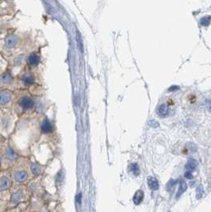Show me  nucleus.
I'll return each instance as SVG.
<instances>
[{"mask_svg": "<svg viewBox=\"0 0 211 212\" xmlns=\"http://www.w3.org/2000/svg\"><path fill=\"white\" fill-rule=\"evenodd\" d=\"M19 104L22 109L25 110V111H27V110L31 109L33 107V101L29 97L26 96V97H23L20 100Z\"/></svg>", "mask_w": 211, "mask_h": 212, "instance_id": "1", "label": "nucleus"}, {"mask_svg": "<svg viewBox=\"0 0 211 212\" xmlns=\"http://www.w3.org/2000/svg\"><path fill=\"white\" fill-rule=\"evenodd\" d=\"M18 43V37L15 35L8 36L5 40V44L8 48H14Z\"/></svg>", "mask_w": 211, "mask_h": 212, "instance_id": "2", "label": "nucleus"}, {"mask_svg": "<svg viewBox=\"0 0 211 212\" xmlns=\"http://www.w3.org/2000/svg\"><path fill=\"white\" fill-rule=\"evenodd\" d=\"M41 131L44 134H49L53 131V125L50 123V121L48 119H45L41 125Z\"/></svg>", "mask_w": 211, "mask_h": 212, "instance_id": "3", "label": "nucleus"}, {"mask_svg": "<svg viewBox=\"0 0 211 212\" xmlns=\"http://www.w3.org/2000/svg\"><path fill=\"white\" fill-rule=\"evenodd\" d=\"M40 62V57L37 53H32L28 57V64L32 67L37 66Z\"/></svg>", "mask_w": 211, "mask_h": 212, "instance_id": "4", "label": "nucleus"}, {"mask_svg": "<svg viewBox=\"0 0 211 212\" xmlns=\"http://www.w3.org/2000/svg\"><path fill=\"white\" fill-rule=\"evenodd\" d=\"M144 196H145V195H144L143 191H141V190H138L137 191H136L133 198L134 204L135 205L141 204V202H142L143 199H144Z\"/></svg>", "mask_w": 211, "mask_h": 212, "instance_id": "5", "label": "nucleus"}, {"mask_svg": "<svg viewBox=\"0 0 211 212\" xmlns=\"http://www.w3.org/2000/svg\"><path fill=\"white\" fill-rule=\"evenodd\" d=\"M10 94L8 92H0V105H4L10 102Z\"/></svg>", "mask_w": 211, "mask_h": 212, "instance_id": "6", "label": "nucleus"}, {"mask_svg": "<svg viewBox=\"0 0 211 212\" xmlns=\"http://www.w3.org/2000/svg\"><path fill=\"white\" fill-rule=\"evenodd\" d=\"M147 183H148V185L149 187H150L152 190H157L159 188V183L157 180L155 178V177L153 176H149L148 177L147 179Z\"/></svg>", "mask_w": 211, "mask_h": 212, "instance_id": "7", "label": "nucleus"}, {"mask_svg": "<svg viewBox=\"0 0 211 212\" xmlns=\"http://www.w3.org/2000/svg\"><path fill=\"white\" fill-rule=\"evenodd\" d=\"M28 174L25 171H18L14 175V179L18 182H23L27 179Z\"/></svg>", "mask_w": 211, "mask_h": 212, "instance_id": "8", "label": "nucleus"}, {"mask_svg": "<svg viewBox=\"0 0 211 212\" xmlns=\"http://www.w3.org/2000/svg\"><path fill=\"white\" fill-rule=\"evenodd\" d=\"M197 166H198L197 161H196L195 159H194V158H190V159L188 160L187 165H186L185 168H186V169L189 170V171H191V170L195 169L196 168H197Z\"/></svg>", "mask_w": 211, "mask_h": 212, "instance_id": "9", "label": "nucleus"}, {"mask_svg": "<svg viewBox=\"0 0 211 212\" xmlns=\"http://www.w3.org/2000/svg\"><path fill=\"white\" fill-rule=\"evenodd\" d=\"M35 79L31 74H26L22 76V82L25 85H31L34 83Z\"/></svg>", "mask_w": 211, "mask_h": 212, "instance_id": "10", "label": "nucleus"}, {"mask_svg": "<svg viewBox=\"0 0 211 212\" xmlns=\"http://www.w3.org/2000/svg\"><path fill=\"white\" fill-rule=\"evenodd\" d=\"M22 196H23V193H22V191H17L16 192H14V194L12 195L11 196V203H14V204H16L18 203L21 199H22Z\"/></svg>", "mask_w": 211, "mask_h": 212, "instance_id": "11", "label": "nucleus"}, {"mask_svg": "<svg viewBox=\"0 0 211 212\" xmlns=\"http://www.w3.org/2000/svg\"><path fill=\"white\" fill-rule=\"evenodd\" d=\"M9 187H10V180L7 177L3 176L0 180V190L4 191L9 188Z\"/></svg>", "mask_w": 211, "mask_h": 212, "instance_id": "12", "label": "nucleus"}, {"mask_svg": "<svg viewBox=\"0 0 211 212\" xmlns=\"http://www.w3.org/2000/svg\"><path fill=\"white\" fill-rule=\"evenodd\" d=\"M158 114L160 116L165 117L169 114V108L166 104L160 105L158 108Z\"/></svg>", "mask_w": 211, "mask_h": 212, "instance_id": "13", "label": "nucleus"}, {"mask_svg": "<svg viewBox=\"0 0 211 212\" xmlns=\"http://www.w3.org/2000/svg\"><path fill=\"white\" fill-rule=\"evenodd\" d=\"M187 188V185L186 182L183 180H181L180 181V187H179L178 192H177V194H176V197L178 198V197L180 196L183 193L185 192Z\"/></svg>", "mask_w": 211, "mask_h": 212, "instance_id": "14", "label": "nucleus"}, {"mask_svg": "<svg viewBox=\"0 0 211 212\" xmlns=\"http://www.w3.org/2000/svg\"><path fill=\"white\" fill-rule=\"evenodd\" d=\"M6 157L9 160H10V161H14V160H15L16 158H17V153H16L11 148H7L6 152Z\"/></svg>", "mask_w": 211, "mask_h": 212, "instance_id": "15", "label": "nucleus"}, {"mask_svg": "<svg viewBox=\"0 0 211 212\" xmlns=\"http://www.w3.org/2000/svg\"><path fill=\"white\" fill-rule=\"evenodd\" d=\"M129 170L135 176L139 175V173H140V168H139V166L137 164H131L129 167Z\"/></svg>", "mask_w": 211, "mask_h": 212, "instance_id": "16", "label": "nucleus"}, {"mask_svg": "<svg viewBox=\"0 0 211 212\" xmlns=\"http://www.w3.org/2000/svg\"><path fill=\"white\" fill-rule=\"evenodd\" d=\"M30 168H31V171L33 172V173L35 174V175H39L41 173V167L37 164H32L30 165Z\"/></svg>", "mask_w": 211, "mask_h": 212, "instance_id": "17", "label": "nucleus"}, {"mask_svg": "<svg viewBox=\"0 0 211 212\" xmlns=\"http://www.w3.org/2000/svg\"><path fill=\"white\" fill-rule=\"evenodd\" d=\"M211 21V17L210 16H205L204 18H202L200 20V24H201L202 26H207L209 25Z\"/></svg>", "mask_w": 211, "mask_h": 212, "instance_id": "18", "label": "nucleus"}, {"mask_svg": "<svg viewBox=\"0 0 211 212\" xmlns=\"http://www.w3.org/2000/svg\"><path fill=\"white\" fill-rule=\"evenodd\" d=\"M176 183H177V181L175 180H171L168 181V183L167 184V189H168V191H171L172 190H173Z\"/></svg>", "mask_w": 211, "mask_h": 212, "instance_id": "19", "label": "nucleus"}, {"mask_svg": "<svg viewBox=\"0 0 211 212\" xmlns=\"http://www.w3.org/2000/svg\"><path fill=\"white\" fill-rule=\"evenodd\" d=\"M2 80L4 83H10L12 81V77L10 76V74H5L2 76Z\"/></svg>", "mask_w": 211, "mask_h": 212, "instance_id": "20", "label": "nucleus"}, {"mask_svg": "<svg viewBox=\"0 0 211 212\" xmlns=\"http://www.w3.org/2000/svg\"><path fill=\"white\" fill-rule=\"evenodd\" d=\"M199 193V195H198L197 198L198 199H200L202 197V194H203V189H202V186H200L199 187H198L197 189V195Z\"/></svg>", "mask_w": 211, "mask_h": 212, "instance_id": "21", "label": "nucleus"}, {"mask_svg": "<svg viewBox=\"0 0 211 212\" xmlns=\"http://www.w3.org/2000/svg\"><path fill=\"white\" fill-rule=\"evenodd\" d=\"M184 176H185V177H186V178H187V179L191 180V179H192V178H193V175H192V173L190 171L186 172L185 175H184Z\"/></svg>", "mask_w": 211, "mask_h": 212, "instance_id": "22", "label": "nucleus"}, {"mask_svg": "<svg viewBox=\"0 0 211 212\" xmlns=\"http://www.w3.org/2000/svg\"><path fill=\"white\" fill-rule=\"evenodd\" d=\"M180 89L178 86H173V87H171L169 89H168V92H172V91H177V90Z\"/></svg>", "mask_w": 211, "mask_h": 212, "instance_id": "23", "label": "nucleus"}, {"mask_svg": "<svg viewBox=\"0 0 211 212\" xmlns=\"http://www.w3.org/2000/svg\"><path fill=\"white\" fill-rule=\"evenodd\" d=\"M82 194L81 193H80V194L77 195V202L79 203V204H81V203H82Z\"/></svg>", "mask_w": 211, "mask_h": 212, "instance_id": "24", "label": "nucleus"}, {"mask_svg": "<svg viewBox=\"0 0 211 212\" xmlns=\"http://www.w3.org/2000/svg\"><path fill=\"white\" fill-rule=\"evenodd\" d=\"M207 108L209 111H211V101H209L207 103Z\"/></svg>", "mask_w": 211, "mask_h": 212, "instance_id": "25", "label": "nucleus"}]
</instances>
